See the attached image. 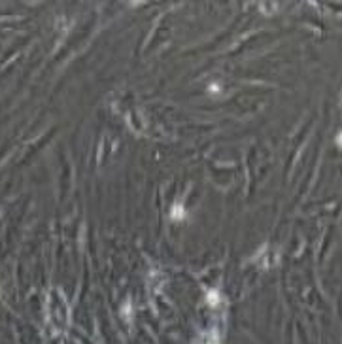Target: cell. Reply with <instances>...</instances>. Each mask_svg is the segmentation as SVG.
Wrapping results in <instances>:
<instances>
[{
	"label": "cell",
	"instance_id": "1",
	"mask_svg": "<svg viewBox=\"0 0 342 344\" xmlns=\"http://www.w3.org/2000/svg\"><path fill=\"white\" fill-rule=\"evenodd\" d=\"M172 217H183V210H182V206H174V210H172Z\"/></svg>",
	"mask_w": 342,
	"mask_h": 344
}]
</instances>
